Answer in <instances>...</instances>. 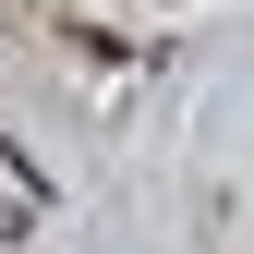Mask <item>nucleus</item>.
I'll use <instances>...</instances> for the list:
<instances>
[]
</instances>
